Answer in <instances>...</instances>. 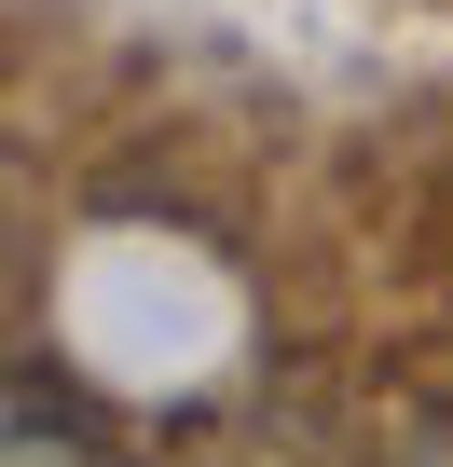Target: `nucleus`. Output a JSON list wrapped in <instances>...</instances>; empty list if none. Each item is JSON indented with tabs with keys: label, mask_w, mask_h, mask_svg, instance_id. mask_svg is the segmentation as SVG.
<instances>
[{
	"label": "nucleus",
	"mask_w": 453,
	"mask_h": 467,
	"mask_svg": "<svg viewBox=\"0 0 453 467\" xmlns=\"http://www.w3.org/2000/svg\"><path fill=\"white\" fill-rule=\"evenodd\" d=\"M0 467H138L69 371H0Z\"/></svg>",
	"instance_id": "nucleus-1"
},
{
	"label": "nucleus",
	"mask_w": 453,
	"mask_h": 467,
	"mask_svg": "<svg viewBox=\"0 0 453 467\" xmlns=\"http://www.w3.org/2000/svg\"><path fill=\"white\" fill-rule=\"evenodd\" d=\"M412 467H453V412H439V426H426V440H412Z\"/></svg>",
	"instance_id": "nucleus-2"
}]
</instances>
